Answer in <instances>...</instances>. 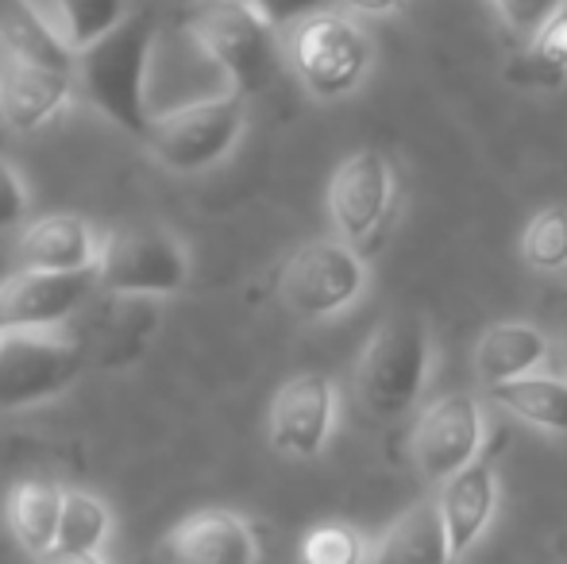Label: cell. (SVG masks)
Returning <instances> with one entry per match:
<instances>
[{
    "label": "cell",
    "mask_w": 567,
    "mask_h": 564,
    "mask_svg": "<svg viewBox=\"0 0 567 564\" xmlns=\"http://www.w3.org/2000/svg\"><path fill=\"white\" fill-rule=\"evenodd\" d=\"M158 47V20L147 8H135L116 31L74 54V85L93 113L143 143L151 121V62Z\"/></svg>",
    "instance_id": "1"
},
{
    "label": "cell",
    "mask_w": 567,
    "mask_h": 564,
    "mask_svg": "<svg viewBox=\"0 0 567 564\" xmlns=\"http://www.w3.org/2000/svg\"><path fill=\"white\" fill-rule=\"evenodd\" d=\"M186 28L197 51L228 78V90L239 98L267 90L286 62L282 31L251 0H194Z\"/></svg>",
    "instance_id": "2"
},
{
    "label": "cell",
    "mask_w": 567,
    "mask_h": 564,
    "mask_svg": "<svg viewBox=\"0 0 567 564\" xmlns=\"http://www.w3.org/2000/svg\"><path fill=\"white\" fill-rule=\"evenodd\" d=\"M90 368V340L59 329H0V410H31L66 394Z\"/></svg>",
    "instance_id": "3"
},
{
    "label": "cell",
    "mask_w": 567,
    "mask_h": 564,
    "mask_svg": "<svg viewBox=\"0 0 567 564\" xmlns=\"http://www.w3.org/2000/svg\"><path fill=\"white\" fill-rule=\"evenodd\" d=\"M247 129V98L239 93H217L197 98L189 105L155 113L143 147L163 171L171 174H202L236 151Z\"/></svg>",
    "instance_id": "4"
},
{
    "label": "cell",
    "mask_w": 567,
    "mask_h": 564,
    "mask_svg": "<svg viewBox=\"0 0 567 564\" xmlns=\"http://www.w3.org/2000/svg\"><path fill=\"white\" fill-rule=\"evenodd\" d=\"M429 379V325L421 314L386 317L371 332L355 368L359 402L374 418H402L421 399Z\"/></svg>",
    "instance_id": "5"
},
{
    "label": "cell",
    "mask_w": 567,
    "mask_h": 564,
    "mask_svg": "<svg viewBox=\"0 0 567 564\" xmlns=\"http://www.w3.org/2000/svg\"><path fill=\"white\" fill-rule=\"evenodd\" d=\"M286 62L317 101H340L371 70V39L351 16L317 12L282 31Z\"/></svg>",
    "instance_id": "6"
},
{
    "label": "cell",
    "mask_w": 567,
    "mask_h": 564,
    "mask_svg": "<svg viewBox=\"0 0 567 564\" xmlns=\"http://www.w3.org/2000/svg\"><path fill=\"white\" fill-rule=\"evenodd\" d=\"M189 271H194V259H189L186 240L174 236L171 228L143 225L109 233L97 279L101 294L163 301L186 290Z\"/></svg>",
    "instance_id": "7"
},
{
    "label": "cell",
    "mask_w": 567,
    "mask_h": 564,
    "mask_svg": "<svg viewBox=\"0 0 567 564\" xmlns=\"http://www.w3.org/2000/svg\"><path fill=\"white\" fill-rule=\"evenodd\" d=\"M367 286V264L340 236L306 240L278 271V301L301 321L337 317Z\"/></svg>",
    "instance_id": "8"
},
{
    "label": "cell",
    "mask_w": 567,
    "mask_h": 564,
    "mask_svg": "<svg viewBox=\"0 0 567 564\" xmlns=\"http://www.w3.org/2000/svg\"><path fill=\"white\" fill-rule=\"evenodd\" d=\"M332 429H337V383L324 371H298L270 399L267 433L282 457H321Z\"/></svg>",
    "instance_id": "9"
},
{
    "label": "cell",
    "mask_w": 567,
    "mask_h": 564,
    "mask_svg": "<svg viewBox=\"0 0 567 564\" xmlns=\"http://www.w3.org/2000/svg\"><path fill=\"white\" fill-rule=\"evenodd\" d=\"M101 294L97 271H16L0 283V329H59Z\"/></svg>",
    "instance_id": "10"
},
{
    "label": "cell",
    "mask_w": 567,
    "mask_h": 564,
    "mask_svg": "<svg viewBox=\"0 0 567 564\" xmlns=\"http://www.w3.org/2000/svg\"><path fill=\"white\" fill-rule=\"evenodd\" d=\"M390 197H394V171L386 155L374 147L351 151L329 178V213L340 240L359 252V244L371 240L386 221Z\"/></svg>",
    "instance_id": "11"
},
{
    "label": "cell",
    "mask_w": 567,
    "mask_h": 564,
    "mask_svg": "<svg viewBox=\"0 0 567 564\" xmlns=\"http://www.w3.org/2000/svg\"><path fill=\"white\" fill-rule=\"evenodd\" d=\"M413 464L425 480H452L483 457V410L471 394H444L417 418L410 437Z\"/></svg>",
    "instance_id": "12"
},
{
    "label": "cell",
    "mask_w": 567,
    "mask_h": 564,
    "mask_svg": "<svg viewBox=\"0 0 567 564\" xmlns=\"http://www.w3.org/2000/svg\"><path fill=\"white\" fill-rule=\"evenodd\" d=\"M74 98V66H51V62L16 59V54L0 51V121L4 129L31 136L59 121Z\"/></svg>",
    "instance_id": "13"
},
{
    "label": "cell",
    "mask_w": 567,
    "mask_h": 564,
    "mask_svg": "<svg viewBox=\"0 0 567 564\" xmlns=\"http://www.w3.org/2000/svg\"><path fill=\"white\" fill-rule=\"evenodd\" d=\"M109 233L78 213H43L20 228V259L23 271H97L105 256Z\"/></svg>",
    "instance_id": "14"
},
{
    "label": "cell",
    "mask_w": 567,
    "mask_h": 564,
    "mask_svg": "<svg viewBox=\"0 0 567 564\" xmlns=\"http://www.w3.org/2000/svg\"><path fill=\"white\" fill-rule=\"evenodd\" d=\"M171 564H259V537L239 514L205 506L166 530Z\"/></svg>",
    "instance_id": "15"
},
{
    "label": "cell",
    "mask_w": 567,
    "mask_h": 564,
    "mask_svg": "<svg viewBox=\"0 0 567 564\" xmlns=\"http://www.w3.org/2000/svg\"><path fill=\"white\" fill-rule=\"evenodd\" d=\"M441 514L444 530H449L452 561L460 564L467 557L471 545L483 537V530L491 526L494 506H498V475H494V457H478L475 464H467L463 472H455L452 480H444L441 488Z\"/></svg>",
    "instance_id": "16"
},
{
    "label": "cell",
    "mask_w": 567,
    "mask_h": 564,
    "mask_svg": "<svg viewBox=\"0 0 567 564\" xmlns=\"http://www.w3.org/2000/svg\"><path fill=\"white\" fill-rule=\"evenodd\" d=\"M371 564H455L441 499H421L382 534Z\"/></svg>",
    "instance_id": "17"
},
{
    "label": "cell",
    "mask_w": 567,
    "mask_h": 564,
    "mask_svg": "<svg viewBox=\"0 0 567 564\" xmlns=\"http://www.w3.org/2000/svg\"><path fill=\"white\" fill-rule=\"evenodd\" d=\"M548 356V337L533 325L506 321L491 325L475 345V371L486 387L514 383V379L533 376Z\"/></svg>",
    "instance_id": "18"
},
{
    "label": "cell",
    "mask_w": 567,
    "mask_h": 564,
    "mask_svg": "<svg viewBox=\"0 0 567 564\" xmlns=\"http://www.w3.org/2000/svg\"><path fill=\"white\" fill-rule=\"evenodd\" d=\"M62 499H66V488H54L47 480H23L8 491V503H4L8 534L35 561L54 553L59 522H62Z\"/></svg>",
    "instance_id": "19"
},
{
    "label": "cell",
    "mask_w": 567,
    "mask_h": 564,
    "mask_svg": "<svg viewBox=\"0 0 567 564\" xmlns=\"http://www.w3.org/2000/svg\"><path fill=\"white\" fill-rule=\"evenodd\" d=\"M109 306L101 309V317L93 321V332H85L90 340V356L97 352L105 363H132L140 360V352L151 345V332L158 325V301L147 298H116L105 294Z\"/></svg>",
    "instance_id": "20"
},
{
    "label": "cell",
    "mask_w": 567,
    "mask_h": 564,
    "mask_svg": "<svg viewBox=\"0 0 567 564\" xmlns=\"http://www.w3.org/2000/svg\"><path fill=\"white\" fill-rule=\"evenodd\" d=\"M494 402L529 425L548 433H567V379L556 376H525L514 383L491 387Z\"/></svg>",
    "instance_id": "21"
},
{
    "label": "cell",
    "mask_w": 567,
    "mask_h": 564,
    "mask_svg": "<svg viewBox=\"0 0 567 564\" xmlns=\"http://www.w3.org/2000/svg\"><path fill=\"white\" fill-rule=\"evenodd\" d=\"M132 12V0H47V16L74 54L116 31Z\"/></svg>",
    "instance_id": "22"
},
{
    "label": "cell",
    "mask_w": 567,
    "mask_h": 564,
    "mask_svg": "<svg viewBox=\"0 0 567 564\" xmlns=\"http://www.w3.org/2000/svg\"><path fill=\"white\" fill-rule=\"evenodd\" d=\"M109 530H113V514L90 491L66 488L62 499V522H59V542L54 553H101Z\"/></svg>",
    "instance_id": "23"
},
{
    "label": "cell",
    "mask_w": 567,
    "mask_h": 564,
    "mask_svg": "<svg viewBox=\"0 0 567 564\" xmlns=\"http://www.w3.org/2000/svg\"><path fill=\"white\" fill-rule=\"evenodd\" d=\"M522 259L537 271H564L567 267V209L548 205L525 225Z\"/></svg>",
    "instance_id": "24"
},
{
    "label": "cell",
    "mask_w": 567,
    "mask_h": 564,
    "mask_svg": "<svg viewBox=\"0 0 567 564\" xmlns=\"http://www.w3.org/2000/svg\"><path fill=\"white\" fill-rule=\"evenodd\" d=\"M301 564H363L367 561V542L355 526L343 522H321L301 537L298 550Z\"/></svg>",
    "instance_id": "25"
},
{
    "label": "cell",
    "mask_w": 567,
    "mask_h": 564,
    "mask_svg": "<svg viewBox=\"0 0 567 564\" xmlns=\"http://www.w3.org/2000/svg\"><path fill=\"white\" fill-rule=\"evenodd\" d=\"M525 66L537 85H556L567 78V4L533 35Z\"/></svg>",
    "instance_id": "26"
},
{
    "label": "cell",
    "mask_w": 567,
    "mask_h": 564,
    "mask_svg": "<svg viewBox=\"0 0 567 564\" xmlns=\"http://www.w3.org/2000/svg\"><path fill=\"white\" fill-rule=\"evenodd\" d=\"M31 221V189L8 158H0V236Z\"/></svg>",
    "instance_id": "27"
},
{
    "label": "cell",
    "mask_w": 567,
    "mask_h": 564,
    "mask_svg": "<svg viewBox=\"0 0 567 564\" xmlns=\"http://www.w3.org/2000/svg\"><path fill=\"white\" fill-rule=\"evenodd\" d=\"M491 4H494V12L502 16V23H506L509 31L533 39L556 12H560L567 0H491Z\"/></svg>",
    "instance_id": "28"
},
{
    "label": "cell",
    "mask_w": 567,
    "mask_h": 564,
    "mask_svg": "<svg viewBox=\"0 0 567 564\" xmlns=\"http://www.w3.org/2000/svg\"><path fill=\"white\" fill-rule=\"evenodd\" d=\"M251 4L259 8V12L267 16L278 31H290L293 23L309 20V16L329 12L332 0H251Z\"/></svg>",
    "instance_id": "29"
},
{
    "label": "cell",
    "mask_w": 567,
    "mask_h": 564,
    "mask_svg": "<svg viewBox=\"0 0 567 564\" xmlns=\"http://www.w3.org/2000/svg\"><path fill=\"white\" fill-rule=\"evenodd\" d=\"M340 4L355 16H390V12H398L405 0H340Z\"/></svg>",
    "instance_id": "30"
},
{
    "label": "cell",
    "mask_w": 567,
    "mask_h": 564,
    "mask_svg": "<svg viewBox=\"0 0 567 564\" xmlns=\"http://www.w3.org/2000/svg\"><path fill=\"white\" fill-rule=\"evenodd\" d=\"M0 564H31V553L12 534L0 537Z\"/></svg>",
    "instance_id": "31"
},
{
    "label": "cell",
    "mask_w": 567,
    "mask_h": 564,
    "mask_svg": "<svg viewBox=\"0 0 567 564\" xmlns=\"http://www.w3.org/2000/svg\"><path fill=\"white\" fill-rule=\"evenodd\" d=\"M39 564H105V557L101 553H51Z\"/></svg>",
    "instance_id": "32"
},
{
    "label": "cell",
    "mask_w": 567,
    "mask_h": 564,
    "mask_svg": "<svg viewBox=\"0 0 567 564\" xmlns=\"http://www.w3.org/2000/svg\"><path fill=\"white\" fill-rule=\"evenodd\" d=\"M564 356H567V325H564Z\"/></svg>",
    "instance_id": "33"
}]
</instances>
